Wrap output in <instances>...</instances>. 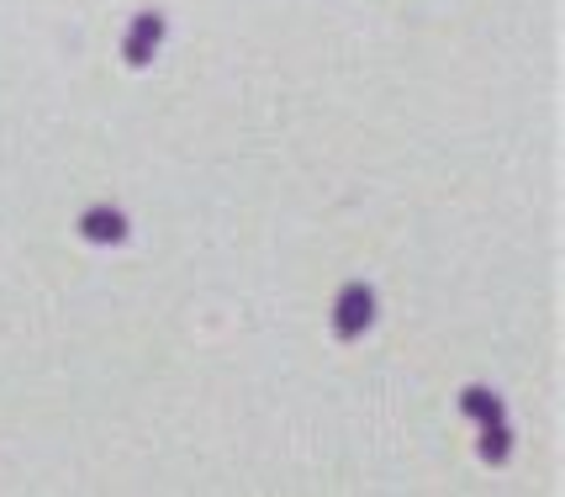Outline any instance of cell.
Listing matches in <instances>:
<instances>
[{
  "instance_id": "cell-3",
  "label": "cell",
  "mask_w": 565,
  "mask_h": 497,
  "mask_svg": "<svg viewBox=\"0 0 565 497\" xmlns=\"http://www.w3.org/2000/svg\"><path fill=\"white\" fill-rule=\"evenodd\" d=\"M127 212H117V207H90L85 218H79V239L85 244H127Z\"/></svg>"
},
{
  "instance_id": "cell-2",
  "label": "cell",
  "mask_w": 565,
  "mask_h": 497,
  "mask_svg": "<svg viewBox=\"0 0 565 497\" xmlns=\"http://www.w3.org/2000/svg\"><path fill=\"white\" fill-rule=\"evenodd\" d=\"M159 43H164V17H159V11H138V17H132V27H127L122 59L132 64V70H143L148 59L159 53Z\"/></svg>"
},
{
  "instance_id": "cell-4",
  "label": "cell",
  "mask_w": 565,
  "mask_h": 497,
  "mask_svg": "<svg viewBox=\"0 0 565 497\" xmlns=\"http://www.w3.org/2000/svg\"><path fill=\"white\" fill-rule=\"evenodd\" d=\"M508 455H513V429H508L502 419L481 423V461H487V466H502Z\"/></svg>"
},
{
  "instance_id": "cell-5",
  "label": "cell",
  "mask_w": 565,
  "mask_h": 497,
  "mask_svg": "<svg viewBox=\"0 0 565 497\" xmlns=\"http://www.w3.org/2000/svg\"><path fill=\"white\" fill-rule=\"evenodd\" d=\"M460 408H466V419H476V423H497V419H502V398H497V392H487V387H466V392H460Z\"/></svg>"
},
{
  "instance_id": "cell-1",
  "label": "cell",
  "mask_w": 565,
  "mask_h": 497,
  "mask_svg": "<svg viewBox=\"0 0 565 497\" xmlns=\"http://www.w3.org/2000/svg\"><path fill=\"white\" fill-rule=\"evenodd\" d=\"M370 324H375V292H370L365 281H349L344 292H339V302H333V334L344 345H354Z\"/></svg>"
}]
</instances>
